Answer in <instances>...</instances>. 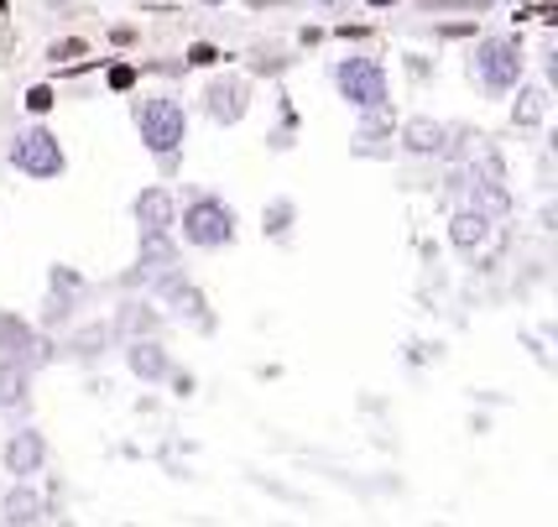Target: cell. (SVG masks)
Returning <instances> with one entry per match:
<instances>
[{
  "label": "cell",
  "mask_w": 558,
  "mask_h": 527,
  "mask_svg": "<svg viewBox=\"0 0 558 527\" xmlns=\"http://www.w3.org/2000/svg\"><path fill=\"white\" fill-rule=\"evenodd\" d=\"M355 152L361 157H387L391 152V136H397V116L387 110H355Z\"/></svg>",
  "instance_id": "cell-17"
},
{
  "label": "cell",
  "mask_w": 558,
  "mask_h": 527,
  "mask_svg": "<svg viewBox=\"0 0 558 527\" xmlns=\"http://www.w3.org/2000/svg\"><path fill=\"white\" fill-rule=\"evenodd\" d=\"M172 230H183V245H194V251H225V245L241 240V215H235L230 199H219L209 189H194L178 204Z\"/></svg>",
  "instance_id": "cell-3"
},
{
  "label": "cell",
  "mask_w": 558,
  "mask_h": 527,
  "mask_svg": "<svg viewBox=\"0 0 558 527\" xmlns=\"http://www.w3.org/2000/svg\"><path fill=\"white\" fill-rule=\"evenodd\" d=\"M32 371H37V366L0 356V408H11V412L32 408Z\"/></svg>",
  "instance_id": "cell-18"
},
{
  "label": "cell",
  "mask_w": 558,
  "mask_h": 527,
  "mask_svg": "<svg viewBox=\"0 0 558 527\" xmlns=\"http://www.w3.org/2000/svg\"><path fill=\"white\" fill-rule=\"evenodd\" d=\"M121 345H125V371H131L142 386H162L172 371H178L172 356H168V345H162L157 335L151 339H121Z\"/></svg>",
  "instance_id": "cell-12"
},
{
  "label": "cell",
  "mask_w": 558,
  "mask_h": 527,
  "mask_svg": "<svg viewBox=\"0 0 558 527\" xmlns=\"http://www.w3.org/2000/svg\"><path fill=\"white\" fill-rule=\"evenodd\" d=\"M464 79L486 99H507L522 79H527V43L522 32H475L470 52H464Z\"/></svg>",
  "instance_id": "cell-1"
},
{
  "label": "cell",
  "mask_w": 558,
  "mask_h": 527,
  "mask_svg": "<svg viewBox=\"0 0 558 527\" xmlns=\"http://www.w3.org/2000/svg\"><path fill=\"white\" fill-rule=\"evenodd\" d=\"M204 63H219V48H215V43H194V48L183 52V69H204Z\"/></svg>",
  "instance_id": "cell-27"
},
{
  "label": "cell",
  "mask_w": 558,
  "mask_h": 527,
  "mask_svg": "<svg viewBox=\"0 0 558 527\" xmlns=\"http://www.w3.org/2000/svg\"><path fill=\"white\" fill-rule=\"evenodd\" d=\"M511 131H543L548 125V110H554V95H548V84H533V79H522L517 89H511Z\"/></svg>",
  "instance_id": "cell-15"
},
{
  "label": "cell",
  "mask_w": 558,
  "mask_h": 527,
  "mask_svg": "<svg viewBox=\"0 0 558 527\" xmlns=\"http://www.w3.org/2000/svg\"><path fill=\"white\" fill-rule=\"evenodd\" d=\"M110 43H116V48H131V43H136V26H116Z\"/></svg>",
  "instance_id": "cell-30"
},
{
  "label": "cell",
  "mask_w": 558,
  "mask_h": 527,
  "mask_svg": "<svg viewBox=\"0 0 558 527\" xmlns=\"http://www.w3.org/2000/svg\"><path fill=\"white\" fill-rule=\"evenodd\" d=\"M131 219H136V236H172V219H178V193L168 183H151L131 199Z\"/></svg>",
  "instance_id": "cell-10"
},
{
  "label": "cell",
  "mask_w": 558,
  "mask_h": 527,
  "mask_svg": "<svg viewBox=\"0 0 558 527\" xmlns=\"http://www.w3.org/2000/svg\"><path fill=\"white\" fill-rule=\"evenodd\" d=\"M496 5H517V0H496Z\"/></svg>",
  "instance_id": "cell-35"
},
{
  "label": "cell",
  "mask_w": 558,
  "mask_h": 527,
  "mask_svg": "<svg viewBox=\"0 0 558 527\" xmlns=\"http://www.w3.org/2000/svg\"><path fill=\"white\" fill-rule=\"evenodd\" d=\"M110 339H116V330H110V324H84V330H73V339H69V350L78 360H89V356H99V350H105V345H110Z\"/></svg>",
  "instance_id": "cell-22"
},
{
  "label": "cell",
  "mask_w": 558,
  "mask_h": 527,
  "mask_svg": "<svg viewBox=\"0 0 558 527\" xmlns=\"http://www.w3.org/2000/svg\"><path fill=\"white\" fill-rule=\"evenodd\" d=\"M0 486H5V470H0Z\"/></svg>",
  "instance_id": "cell-36"
},
{
  "label": "cell",
  "mask_w": 558,
  "mask_h": 527,
  "mask_svg": "<svg viewBox=\"0 0 558 527\" xmlns=\"http://www.w3.org/2000/svg\"><path fill=\"white\" fill-rule=\"evenodd\" d=\"M43 350H48V339H43V330H37L32 319H22V313H11V309H0V356L37 366V356H43Z\"/></svg>",
  "instance_id": "cell-14"
},
{
  "label": "cell",
  "mask_w": 558,
  "mask_h": 527,
  "mask_svg": "<svg viewBox=\"0 0 558 527\" xmlns=\"http://www.w3.org/2000/svg\"><path fill=\"white\" fill-rule=\"evenodd\" d=\"M490 230H496V219L481 215V209H470V204L449 209V245H454L460 256H481L490 245Z\"/></svg>",
  "instance_id": "cell-16"
},
{
  "label": "cell",
  "mask_w": 558,
  "mask_h": 527,
  "mask_svg": "<svg viewBox=\"0 0 558 527\" xmlns=\"http://www.w3.org/2000/svg\"><path fill=\"white\" fill-rule=\"evenodd\" d=\"M371 11H391V5H402V0H365Z\"/></svg>",
  "instance_id": "cell-31"
},
{
  "label": "cell",
  "mask_w": 558,
  "mask_h": 527,
  "mask_svg": "<svg viewBox=\"0 0 558 527\" xmlns=\"http://www.w3.org/2000/svg\"><path fill=\"white\" fill-rule=\"evenodd\" d=\"M329 84L350 110H387L391 105V73L376 52H344L329 63Z\"/></svg>",
  "instance_id": "cell-4"
},
{
  "label": "cell",
  "mask_w": 558,
  "mask_h": 527,
  "mask_svg": "<svg viewBox=\"0 0 558 527\" xmlns=\"http://www.w3.org/2000/svg\"><path fill=\"white\" fill-rule=\"evenodd\" d=\"M397 152L413 163H454V125L438 116H408L397 125Z\"/></svg>",
  "instance_id": "cell-8"
},
{
  "label": "cell",
  "mask_w": 558,
  "mask_h": 527,
  "mask_svg": "<svg viewBox=\"0 0 558 527\" xmlns=\"http://www.w3.org/2000/svg\"><path fill=\"white\" fill-rule=\"evenodd\" d=\"M417 11H470V5H486V0H413Z\"/></svg>",
  "instance_id": "cell-28"
},
{
  "label": "cell",
  "mask_w": 558,
  "mask_h": 527,
  "mask_svg": "<svg viewBox=\"0 0 558 527\" xmlns=\"http://www.w3.org/2000/svg\"><path fill=\"white\" fill-rule=\"evenodd\" d=\"M131 125H136L142 146L151 152V163L162 172H178L183 146H189V105L178 95H142L131 105Z\"/></svg>",
  "instance_id": "cell-2"
},
{
  "label": "cell",
  "mask_w": 558,
  "mask_h": 527,
  "mask_svg": "<svg viewBox=\"0 0 558 527\" xmlns=\"http://www.w3.org/2000/svg\"><path fill=\"white\" fill-rule=\"evenodd\" d=\"M136 79H142V69H131V63H121V58H116V63H105V84H110V89H136Z\"/></svg>",
  "instance_id": "cell-25"
},
{
  "label": "cell",
  "mask_w": 558,
  "mask_h": 527,
  "mask_svg": "<svg viewBox=\"0 0 558 527\" xmlns=\"http://www.w3.org/2000/svg\"><path fill=\"white\" fill-rule=\"evenodd\" d=\"M73 309H78L73 298H58V292H48V303H43V319H37V330H43V335H58V330H69V324H73Z\"/></svg>",
  "instance_id": "cell-23"
},
{
  "label": "cell",
  "mask_w": 558,
  "mask_h": 527,
  "mask_svg": "<svg viewBox=\"0 0 558 527\" xmlns=\"http://www.w3.org/2000/svg\"><path fill=\"white\" fill-rule=\"evenodd\" d=\"M84 52H89V43H84V37H63V43H52V48H48V58H52V63H69V58H84Z\"/></svg>",
  "instance_id": "cell-26"
},
{
  "label": "cell",
  "mask_w": 558,
  "mask_h": 527,
  "mask_svg": "<svg viewBox=\"0 0 558 527\" xmlns=\"http://www.w3.org/2000/svg\"><path fill=\"white\" fill-rule=\"evenodd\" d=\"M178 236H142V245H136V272H168V266H178Z\"/></svg>",
  "instance_id": "cell-19"
},
{
  "label": "cell",
  "mask_w": 558,
  "mask_h": 527,
  "mask_svg": "<svg viewBox=\"0 0 558 527\" xmlns=\"http://www.w3.org/2000/svg\"><path fill=\"white\" fill-rule=\"evenodd\" d=\"M256 5H282V0H256Z\"/></svg>",
  "instance_id": "cell-34"
},
{
  "label": "cell",
  "mask_w": 558,
  "mask_h": 527,
  "mask_svg": "<svg viewBox=\"0 0 558 527\" xmlns=\"http://www.w3.org/2000/svg\"><path fill=\"white\" fill-rule=\"evenodd\" d=\"M314 5H350V0H314Z\"/></svg>",
  "instance_id": "cell-32"
},
{
  "label": "cell",
  "mask_w": 558,
  "mask_h": 527,
  "mask_svg": "<svg viewBox=\"0 0 558 527\" xmlns=\"http://www.w3.org/2000/svg\"><path fill=\"white\" fill-rule=\"evenodd\" d=\"M198 5H230V0H198Z\"/></svg>",
  "instance_id": "cell-33"
},
{
  "label": "cell",
  "mask_w": 558,
  "mask_h": 527,
  "mask_svg": "<svg viewBox=\"0 0 558 527\" xmlns=\"http://www.w3.org/2000/svg\"><path fill=\"white\" fill-rule=\"evenodd\" d=\"M282 69H288V58H282V52H277V48H262V52H256V73H271V79H277V73H282Z\"/></svg>",
  "instance_id": "cell-29"
},
{
  "label": "cell",
  "mask_w": 558,
  "mask_h": 527,
  "mask_svg": "<svg viewBox=\"0 0 558 527\" xmlns=\"http://www.w3.org/2000/svg\"><path fill=\"white\" fill-rule=\"evenodd\" d=\"M162 324H168V313H162V303L157 298H121V309H116V319H110V330H116V339H151L162 335Z\"/></svg>",
  "instance_id": "cell-11"
},
{
  "label": "cell",
  "mask_w": 558,
  "mask_h": 527,
  "mask_svg": "<svg viewBox=\"0 0 558 527\" xmlns=\"http://www.w3.org/2000/svg\"><path fill=\"white\" fill-rule=\"evenodd\" d=\"M292 225H298V204H292V199H271L267 209H262V230H267L277 245L292 240Z\"/></svg>",
  "instance_id": "cell-20"
},
{
  "label": "cell",
  "mask_w": 558,
  "mask_h": 527,
  "mask_svg": "<svg viewBox=\"0 0 558 527\" xmlns=\"http://www.w3.org/2000/svg\"><path fill=\"white\" fill-rule=\"evenodd\" d=\"M43 491L37 486H26V480H5L0 486V527H43Z\"/></svg>",
  "instance_id": "cell-13"
},
{
  "label": "cell",
  "mask_w": 558,
  "mask_h": 527,
  "mask_svg": "<svg viewBox=\"0 0 558 527\" xmlns=\"http://www.w3.org/2000/svg\"><path fill=\"white\" fill-rule=\"evenodd\" d=\"M48 292H58V298H73V303H84V298H89V283H84V272H78V266L52 262V272H48Z\"/></svg>",
  "instance_id": "cell-21"
},
{
  "label": "cell",
  "mask_w": 558,
  "mask_h": 527,
  "mask_svg": "<svg viewBox=\"0 0 558 527\" xmlns=\"http://www.w3.org/2000/svg\"><path fill=\"white\" fill-rule=\"evenodd\" d=\"M464 204L481 209V215H490V219H507L511 209H517L511 183H507V163H501L490 146L481 152V157L464 163Z\"/></svg>",
  "instance_id": "cell-6"
},
{
  "label": "cell",
  "mask_w": 558,
  "mask_h": 527,
  "mask_svg": "<svg viewBox=\"0 0 558 527\" xmlns=\"http://www.w3.org/2000/svg\"><path fill=\"white\" fill-rule=\"evenodd\" d=\"M52 105H58V89H52V84H32V89H26V116H48Z\"/></svg>",
  "instance_id": "cell-24"
},
{
  "label": "cell",
  "mask_w": 558,
  "mask_h": 527,
  "mask_svg": "<svg viewBox=\"0 0 558 527\" xmlns=\"http://www.w3.org/2000/svg\"><path fill=\"white\" fill-rule=\"evenodd\" d=\"M48 459H52V444H48V433L43 429H11L5 433V444H0V470H5V480H32V476H43L48 470Z\"/></svg>",
  "instance_id": "cell-9"
},
{
  "label": "cell",
  "mask_w": 558,
  "mask_h": 527,
  "mask_svg": "<svg viewBox=\"0 0 558 527\" xmlns=\"http://www.w3.org/2000/svg\"><path fill=\"white\" fill-rule=\"evenodd\" d=\"M251 105H256V84L235 69L215 73V79L204 84V95H198V110L215 120V125H241V120L251 116Z\"/></svg>",
  "instance_id": "cell-7"
},
{
  "label": "cell",
  "mask_w": 558,
  "mask_h": 527,
  "mask_svg": "<svg viewBox=\"0 0 558 527\" xmlns=\"http://www.w3.org/2000/svg\"><path fill=\"white\" fill-rule=\"evenodd\" d=\"M5 163L22 172V178H32V183H52V178L69 172V152H63V136H58L52 125L32 120V125H22V131L5 142Z\"/></svg>",
  "instance_id": "cell-5"
}]
</instances>
